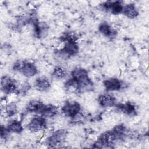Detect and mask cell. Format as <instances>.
Returning <instances> with one entry per match:
<instances>
[{
	"label": "cell",
	"instance_id": "2",
	"mask_svg": "<svg viewBox=\"0 0 149 149\" xmlns=\"http://www.w3.org/2000/svg\"><path fill=\"white\" fill-rule=\"evenodd\" d=\"M122 140L116 133L112 130H107L101 133L97 141L94 144V148H112L119 141Z\"/></svg>",
	"mask_w": 149,
	"mask_h": 149
},
{
	"label": "cell",
	"instance_id": "12",
	"mask_svg": "<svg viewBox=\"0 0 149 149\" xmlns=\"http://www.w3.org/2000/svg\"><path fill=\"white\" fill-rule=\"evenodd\" d=\"M98 102L102 108H109L116 105V100L115 97L109 94H102L98 97Z\"/></svg>",
	"mask_w": 149,
	"mask_h": 149
},
{
	"label": "cell",
	"instance_id": "4",
	"mask_svg": "<svg viewBox=\"0 0 149 149\" xmlns=\"http://www.w3.org/2000/svg\"><path fill=\"white\" fill-rule=\"evenodd\" d=\"M1 88L5 95L19 94L20 93V88L17 81L8 75L2 76Z\"/></svg>",
	"mask_w": 149,
	"mask_h": 149
},
{
	"label": "cell",
	"instance_id": "17",
	"mask_svg": "<svg viewBox=\"0 0 149 149\" xmlns=\"http://www.w3.org/2000/svg\"><path fill=\"white\" fill-rule=\"evenodd\" d=\"M98 31L104 36L109 38L115 37L117 31L107 22H102L98 26Z\"/></svg>",
	"mask_w": 149,
	"mask_h": 149
},
{
	"label": "cell",
	"instance_id": "16",
	"mask_svg": "<svg viewBox=\"0 0 149 149\" xmlns=\"http://www.w3.org/2000/svg\"><path fill=\"white\" fill-rule=\"evenodd\" d=\"M122 13L129 19H135L139 15V12L134 3H130L123 5Z\"/></svg>",
	"mask_w": 149,
	"mask_h": 149
},
{
	"label": "cell",
	"instance_id": "1",
	"mask_svg": "<svg viewBox=\"0 0 149 149\" xmlns=\"http://www.w3.org/2000/svg\"><path fill=\"white\" fill-rule=\"evenodd\" d=\"M71 76L77 84V93L90 91L93 90L94 83L90 78L86 69L76 67L71 72Z\"/></svg>",
	"mask_w": 149,
	"mask_h": 149
},
{
	"label": "cell",
	"instance_id": "6",
	"mask_svg": "<svg viewBox=\"0 0 149 149\" xmlns=\"http://www.w3.org/2000/svg\"><path fill=\"white\" fill-rule=\"evenodd\" d=\"M67 132L65 129H58L54 132L46 139V144L49 147L55 148L62 145L66 139Z\"/></svg>",
	"mask_w": 149,
	"mask_h": 149
},
{
	"label": "cell",
	"instance_id": "21",
	"mask_svg": "<svg viewBox=\"0 0 149 149\" xmlns=\"http://www.w3.org/2000/svg\"><path fill=\"white\" fill-rule=\"evenodd\" d=\"M17 112V105L13 102H9L6 104L4 108V113L7 117L14 116Z\"/></svg>",
	"mask_w": 149,
	"mask_h": 149
},
{
	"label": "cell",
	"instance_id": "5",
	"mask_svg": "<svg viewBox=\"0 0 149 149\" xmlns=\"http://www.w3.org/2000/svg\"><path fill=\"white\" fill-rule=\"evenodd\" d=\"M81 105L75 101H68L65 102L61 110L62 113L68 118L72 119L75 118L81 113Z\"/></svg>",
	"mask_w": 149,
	"mask_h": 149
},
{
	"label": "cell",
	"instance_id": "3",
	"mask_svg": "<svg viewBox=\"0 0 149 149\" xmlns=\"http://www.w3.org/2000/svg\"><path fill=\"white\" fill-rule=\"evenodd\" d=\"M12 69L26 77H33L38 72L36 65L33 62L26 60H17L12 65Z\"/></svg>",
	"mask_w": 149,
	"mask_h": 149
},
{
	"label": "cell",
	"instance_id": "14",
	"mask_svg": "<svg viewBox=\"0 0 149 149\" xmlns=\"http://www.w3.org/2000/svg\"><path fill=\"white\" fill-rule=\"evenodd\" d=\"M45 104L43 102L33 100L30 101L26 106V111L28 113H36L40 114Z\"/></svg>",
	"mask_w": 149,
	"mask_h": 149
},
{
	"label": "cell",
	"instance_id": "10",
	"mask_svg": "<svg viewBox=\"0 0 149 149\" xmlns=\"http://www.w3.org/2000/svg\"><path fill=\"white\" fill-rule=\"evenodd\" d=\"M116 111L129 116H134L137 115V108L136 105L132 102H126L125 103L116 104L114 106Z\"/></svg>",
	"mask_w": 149,
	"mask_h": 149
},
{
	"label": "cell",
	"instance_id": "13",
	"mask_svg": "<svg viewBox=\"0 0 149 149\" xmlns=\"http://www.w3.org/2000/svg\"><path fill=\"white\" fill-rule=\"evenodd\" d=\"M34 87L40 92H47L51 88L49 80L45 76H40L36 79L34 83Z\"/></svg>",
	"mask_w": 149,
	"mask_h": 149
},
{
	"label": "cell",
	"instance_id": "7",
	"mask_svg": "<svg viewBox=\"0 0 149 149\" xmlns=\"http://www.w3.org/2000/svg\"><path fill=\"white\" fill-rule=\"evenodd\" d=\"M27 129L32 133H39L47 127L46 118L41 115L34 116L27 125Z\"/></svg>",
	"mask_w": 149,
	"mask_h": 149
},
{
	"label": "cell",
	"instance_id": "9",
	"mask_svg": "<svg viewBox=\"0 0 149 149\" xmlns=\"http://www.w3.org/2000/svg\"><path fill=\"white\" fill-rule=\"evenodd\" d=\"M101 8L106 12H110L113 15L122 13L123 4L122 1H105L100 4Z\"/></svg>",
	"mask_w": 149,
	"mask_h": 149
},
{
	"label": "cell",
	"instance_id": "15",
	"mask_svg": "<svg viewBox=\"0 0 149 149\" xmlns=\"http://www.w3.org/2000/svg\"><path fill=\"white\" fill-rule=\"evenodd\" d=\"M33 25L34 34L37 38H42L45 36L48 31V26L46 23L36 22Z\"/></svg>",
	"mask_w": 149,
	"mask_h": 149
},
{
	"label": "cell",
	"instance_id": "11",
	"mask_svg": "<svg viewBox=\"0 0 149 149\" xmlns=\"http://www.w3.org/2000/svg\"><path fill=\"white\" fill-rule=\"evenodd\" d=\"M103 86L105 90L108 91H119L125 87V83L121 80L111 77L103 81Z\"/></svg>",
	"mask_w": 149,
	"mask_h": 149
},
{
	"label": "cell",
	"instance_id": "8",
	"mask_svg": "<svg viewBox=\"0 0 149 149\" xmlns=\"http://www.w3.org/2000/svg\"><path fill=\"white\" fill-rule=\"evenodd\" d=\"M65 44L62 48L58 51V54L64 58H69L76 55L79 50L77 41H72L64 42Z\"/></svg>",
	"mask_w": 149,
	"mask_h": 149
},
{
	"label": "cell",
	"instance_id": "22",
	"mask_svg": "<svg viewBox=\"0 0 149 149\" xmlns=\"http://www.w3.org/2000/svg\"><path fill=\"white\" fill-rule=\"evenodd\" d=\"M77 37L74 34L69 33V32L64 33L60 37V40L61 41H62L63 42H68V41H77Z\"/></svg>",
	"mask_w": 149,
	"mask_h": 149
},
{
	"label": "cell",
	"instance_id": "20",
	"mask_svg": "<svg viewBox=\"0 0 149 149\" xmlns=\"http://www.w3.org/2000/svg\"><path fill=\"white\" fill-rule=\"evenodd\" d=\"M66 69L61 66H55L52 72V76H53V77L57 79H63L66 77Z\"/></svg>",
	"mask_w": 149,
	"mask_h": 149
},
{
	"label": "cell",
	"instance_id": "23",
	"mask_svg": "<svg viewBox=\"0 0 149 149\" xmlns=\"http://www.w3.org/2000/svg\"><path fill=\"white\" fill-rule=\"evenodd\" d=\"M10 133L8 131L6 126L1 125V140H6Z\"/></svg>",
	"mask_w": 149,
	"mask_h": 149
},
{
	"label": "cell",
	"instance_id": "18",
	"mask_svg": "<svg viewBox=\"0 0 149 149\" xmlns=\"http://www.w3.org/2000/svg\"><path fill=\"white\" fill-rule=\"evenodd\" d=\"M59 112L58 108L52 104H47L44 105L40 115L45 118H52L55 117Z\"/></svg>",
	"mask_w": 149,
	"mask_h": 149
},
{
	"label": "cell",
	"instance_id": "19",
	"mask_svg": "<svg viewBox=\"0 0 149 149\" xmlns=\"http://www.w3.org/2000/svg\"><path fill=\"white\" fill-rule=\"evenodd\" d=\"M8 131L10 133L19 134L23 130V127L22 123L17 120L10 121L6 126Z\"/></svg>",
	"mask_w": 149,
	"mask_h": 149
}]
</instances>
